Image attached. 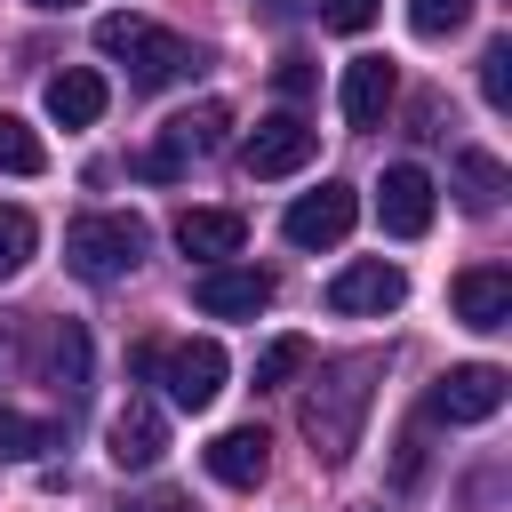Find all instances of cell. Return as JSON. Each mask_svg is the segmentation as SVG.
<instances>
[{
  "label": "cell",
  "mask_w": 512,
  "mask_h": 512,
  "mask_svg": "<svg viewBox=\"0 0 512 512\" xmlns=\"http://www.w3.org/2000/svg\"><path fill=\"white\" fill-rule=\"evenodd\" d=\"M480 96H488V112L512 104V40H488L480 48Z\"/></svg>",
  "instance_id": "obj_25"
},
{
  "label": "cell",
  "mask_w": 512,
  "mask_h": 512,
  "mask_svg": "<svg viewBox=\"0 0 512 512\" xmlns=\"http://www.w3.org/2000/svg\"><path fill=\"white\" fill-rule=\"evenodd\" d=\"M88 328L80 320H48V336H40V384L56 392V400H88Z\"/></svg>",
  "instance_id": "obj_14"
},
{
  "label": "cell",
  "mask_w": 512,
  "mask_h": 512,
  "mask_svg": "<svg viewBox=\"0 0 512 512\" xmlns=\"http://www.w3.org/2000/svg\"><path fill=\"white\" fill-rule=\"evenodd\" d=\"M192 304H200L208 320H256V312L272 304V272H256V264H208V272L192 280Z\"/></svg>",
  "instance_id": "obj_9"
},
{
  "label": "cell",
  "mask_w": 512,
  "mask_h": 512,
  "mask_svg": "<svg viewBox=\"0 0 512 512\" xmlns=\"http://www.w3.org/2000/svg\"><path fill=\"white\" fill-rule=\"evenodd\" d=\"M456 200L472 216H496L504 208V160L496 152H456Z\"/></svg>",
  "instance_id": "obj_19"
},
{
  "label": "cell",
  "mask_w": 512,
  "mask_h": 512,
  "mask_svg": "<svg viewBox=\"0 0 512 512\" xmlns=\"http://www.w3.org/2000/svg\"><path fill=\"white\" fill-rule=\"evenodd\" d=\"M312 152H320V128H304L296 112H272V120H256L240 136V168L248 176H296Z\"/></svg>",
  "instance_id": "obj_7"
},
{
  "label": "cell",
  "mask_w": 512,
  "mask_h": 512,
  "mask_svg": "<svg viewBox=\"0 0 512 512\" xmlns=\"http://www.w3.org/2000/svg\"><path fill=\"white\" fill-rule=\"evenodd\" d=\"M0 368H16V328L0 320Z\"/></svg>",
  "instance_id": "obj_30"
},
{
  "label": "cell",
  "mask_w": 512,
  "mask_h": 512,
  "mask_svg": "<svg viewBox=\"0 0 512 512\" xmlns=\"http://www.w3.org/2000/svg\"><path fill=\"white\" fill-rule=\"evenodd\" d=\"M104 72H88V64H64L56 80H48V120L56 128H96L104 120Z\"/></svg>",
  "instance_id": "obj_18"
},
{
  "label": "cell",
  "mask_w": 512,
  "mask_h": 512,
  "mask_svg": "<svg viewBox=\"0 0 512 512\" xmlns=\"http://www.w3.org/2000/svg\"><path fill=\"white\" fill-rule=\"evenodd\" d=\"M40 168H48L40 128H32V120H16V112H0V176H40Z\"/></svg>",
  "instance_id": "obj_20"
},
{
  "label": "cell",
  "mask_w": 512,
  "mask_h": 512,
  "mask_svg": "<svg viewBox=\"0 0 512 512\" xmlns=\"http://www.w3.org/2000/svg\"><path fill=\"white\" fill-rule=\"evenodd\" d=\"M104 456H112L120 472H152V464L168 456V416H160V400H128V408L104 424Z\"/></svg>",
  "instance_id": "obj_10"
},
{
  "label": "cell",
  "mask_w": 512,
  "mask_h": 512,
  "mask_svg": "<svg viewBox=\"0 0 512 512\" xmlns=\"http://www.w3.org/2000/svg\"><path fill=\"white\" fill-rule=\"evenodd\" d=\"M312 368V344L304 336H272L264 352H256V392H272V384H288V376H304Z\"/></svg>",
  "instance_id": "obj_22"
},
{
  "label": "cell",
  "mask_w": 512,
  "mask_h": 512,
  "mask_svg": "<svg viewBox=\"0 0 512 512\" xmlns=\"http://www.w3.org/2000/svg\"><path fill=\"white\" fill-rule=\"evenodd\" d=\"M408 296V280H400V264H384V256H360V264H344L336 280H328V312H392Z\"/></svg>",
  "instance_id": "obj_13"
},
{
  "label": "cell",
  "mask_w": 512,
  "mask_h": 512,
  "mask_svg": "<svg viewBox=\"0 0 512 512\" xmlns=\"http://www.w3.org/2000/svg\"><path fill=\"white\" fill-rule=\"evenodd\" d=\"M272 8H280V16H288V8H296V0H272Z\"/></svg>",
  "instance_id": "obj_32"
},
{
  "label": "cell",
  "mask_w": 512,
  "mask_h": 512,
  "mask_svg": "<svg viewBox=\"0 0 512 512\" xmlns=\"http://www.w3.org/2000/svg\"><path fill=\"white\" fill-rule=\"evenodd\" d=\"M392 104H400V72L384 56H352V72H344V120L352 128H384Z\"/></svg>",
  "instance_id": "obj_15"
},
{
  "label": "cell",
  "mask_w": 512,
  "mask_h": 512,
  "mask_svg": "<svg viewBox=\"0 0 512 512\" xmlns=\"http://www.w3.org/2000/svg\"><path fill=\"white\" fill-rule=\"evenodd\" d=\"M240 240H248V216H240V208H184V216H176V248L200 256V264L240 256Z\"/></svg>",
  "instance_id": "obj_16"
},
{
  "label": "cell",
  "mask_w": 512,
  "mask_h": 512,
  "mask_svg": "<svg viewBox=\"0 0 512 512\" xmlns=\"http://www.w3.org/2000/svg\"><path fill=\"white\" fill-rule=\"evenodd\" d=\"M408 24H416V40H448L472 24V0H408Z\"/></svg>",
  "instance_id": "obj_24"
},
{
  "label": "cell",
  "mask_w": 512,
  "mask_h": 512,
  "mask_svg": "<svg viewBox=\"0 0 512 512\" xmlns=\"http://www.w3.org/2000/svg\"><path fill=\"white\" fill-rule=\"evenodd\" d=\"M128 512H184V496H176V488H160V496H144V504H128Z\"/></svg>",
  "instance_id": "obj_29"
},
{
  "label": "cell",
  "mask_w": 512,
  "mask_h": 512,
  "mask_svg": "<svg viewBox=\"0 0 512 512\" xmlns=\"http://www.w3.org/2000/svg\"><path fill=\"white\" fill-rule=\"evenodd\" d=\"M64 432L56 424H40V416H24V408H0V464H32L40 448H56Z\"/></svg>",
  "instance_id": "obj_21"
},
{
  "label": "cell",
  "mask_w": 512,
  "mask_h": 512,
  "mask_svg": "<svg viewBox=\"0 0 512 512\" xmlns=\"http://www.w3.org/2000/svg\"><path fill=\"white\" fill-rule=\"evenodd\" d=\"M224 376H232V360H224V344H216V336L160 344V360H152V384L168 392V408H192V416L224 392Z\"/></svg>",
  "instance_id": "obj_5"
},
{
  "label": "cell",
  "mask_w": 512,
  "mask_h": 512,
  "mask_svg": "<svg viewBox=\"0 0 512 512\" xmlns=\"http://www.w3.org/2000/svg\"><path fill=\"white\" fill-rule=\"evenodd\" d=\"M32 248H40V224L24 208H0V280H16L32 264Z\"/></svg>",
  "instance_id": "obj_23"
},
{
  "label": "cell",
  "mask_w": 512,
  "mask_h": 512,
  "mask_svg": "<svg viewBox=\"0 0 512 512\" xmlns=\"http://www.w3.org/2000/svg\"><path fill=\"white\" fill-rule=\"evenodd\" d=\"M144 248H152V224H144V216H128V208L72 216V232H64V264H72L80 280H96V288L128 280V272L144 264Z\"/></svg>",
  "instance_id": "obj_2"
},
{
  "label": "cell",
  "mask_w": 512,
  "mask_h": 512,
  "mask_svg": "<svg viewBox=\"0 0 512 512\" xmlns=\"http://www.w3.org/2000/svg\"><path fill=\"white\" fill-rule=\"evenodd\" d=\"M504 368H488V360H464V368H448V376H432V392H424V416L432 424H488L496 408H504Z\"/></svg>",
  "instance_id": "obj_6"
},
{
  "label": "cell",
  "mask_w": 512,
  "mask_h": 512,
  "mask_svg": "<svg viewBox=\"0 0 512 512\" xmlns=\"http://www.w3.org/2000/svg\"><path fill=\"white\" fill-rule=\"evenodd\" d=\"M376 216H384L392 240H424V232H432V176H424L416 160L384 168V184H376Z\"/></svg>",
  "instance_id": "obj_11"
},
{
  "label": "cell",
  "mask_w": 512,
  "mask_h": 512,
  "mask_svg": "<svg viewBox=\"0 0 512 512\" xmlns=\"http://www.w3.org/2000/svg\"><path fill=\"white\" fill-rule=\"evenodd\" d=\"M200 456H208V472H216L224 488H256V480L272 472V440H264L256 424H232V432H216Z\"/></svg>",
  "instance_id": "obj_17"
},
{
  "label": "cell",
  "mask_w": 512,
  "mask_h": 512,
  "mask_svg": "<svg viewBox=\"0 0 512 512\" xmlns=\"http://www.w3.org/2000/svg\"><path fill=\"white\" fill-rule=\"evenodd\" d=\"M352 224H360V192H352V184H320V192L288 200V216H280L288 248H336Z\"/></svg>",
  "instance_id": "obj_8"
},
{
  "label": "cell",
  "mask_w": 512,
  "mask_h": 512,
  "mask_svg": "<svg viewBox=\"0 0 512 512\" xmlns=\"http://www.w3.org/2000/svg\"><path fill=\"white\" fill-rule=\"evenodd\" d=\"M416 136H448L440 128V96H416Z\"/></svg>",
  "instance_id": "obj_28"
},
{
  "label": "cell",
  "mask_w": 512,
  "mask_h": 512,
  "mask_svg": "<svg viewBox=\"0 0 512 512\" xmlns=\"http://www.w3.org/2000/svg\"><path fill=\"white\" fill-rule=\"evenodd\" d=\"M224 128H232V112H224V104H192V112H176V120L160 128V144H152V152H136L128 168H136L144 184H176L192 160L224 152Z\"/></svg>",
  "instance_id": "obj_4"
},
{
  "label": "cell",
  "mask_w": 512,
  "mask_h": 512,
  "mask_svg": "<svg viewBox=\"0 0 512 512\" xmlns=\"http://www.w3.org/2000/svg\"><path fill=\"white\" fill-rule=\"evenodd\" d=\"M376 352H352V360H328L312 384H304V408H296V424H304V440H312V464H352V448H360V424H368V400H376Z\"/></svg>",
  "instance_id": "obj_1"
},
{
  "label": "cell",
  "mask_w": 512,
  "mask_h": 512,
  "mask_svg": "<svg viewBox=\"0 0 512 512\" xmlns=\"http://www.w3.org/2000/svg\"><path fill=\"white\" fill-rule=\"evenodd\" d=\"M448 304H456V320L464 328H512V272L504 264H472V272H456L448 280Z\"/></svg>",
  "instance_id": "obj_12"
},
{
  "label": "cell",
  "mask_w": 512,
  "mask_h": 512,
  "mask_svg": "<svg viewBox=\"0 0 512 512\" xmlns=\"http://www.w3.org/2000/svg\"><path fill=\"white\" fill-rule=\"evenodd\" d=\"M32 8H48V16H64V8H80V0H32Z\"/></svg>",
  "instance_id": "obj_31"
},
{
  "label": "cell",
  "mask_w": 512,
  "mask_h": 512,
  "mask_svg": "<svg viewBox=\"0 0 512 512\" xmlns=\"http://www.w3.org/2000/svg\"><path fill=\"white\" fill-rule=\"evenodd\" d=\"M376 8H384V0H320V24H328V32H368Z\"/></svg>",
  "instance_id": "obj_26"
},
{
  "label": "cell",
  "mask_w": 512,
  "mask_h": 512,
  "mask_svg": "<svg viewBox=\"0 0 512 512\" xmlns=\"http://www.w3.org/2000/svg\"><path fill=\"white\" fill-rule=\"evenodd\" d=\"M96 48L112 56V64H128V88H168V80H184L200 56L176 40V32H160L152 16H104L96 24Z\"/></svg>",
  "instance_id": "obj_3"
},
{
  "label": "cell",
  "mask_w": 512,
  "mask_h": 512,
  "mask_svg": "<svg viewBox=\"0 0 512 512\" xmlns=\"http://www.w3.org/2000/svg\"><path fill=\"white\" fill-rule=\"evenodd\" d=\"M272 80H280V96H312V64H304V56H280Z\"/></svg>",
  "instance_id": "obj_27"
}]
</instances>
